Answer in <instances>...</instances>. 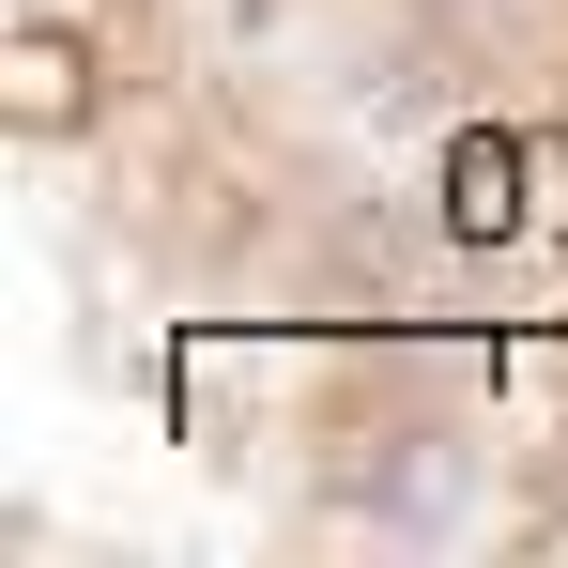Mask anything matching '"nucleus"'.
Returning a JSON list of instances; mask_svg holds the SVG:
<instances>
[{"instance_id":"obj_1","label":"nucleus","mask_w":568,"mask_h":568,"mask_svg":"<svg viewBox=\"0 0 568 568\" xmlns=\"http://www.w3.org/2000/svg\"><path fill=\"white\" fill-rule=\"evenodd\" d=\"M16 78H31V123H62V108H78V62H62V47H47V31H31V47H16Z\"/></svg>"}]
</instances>
